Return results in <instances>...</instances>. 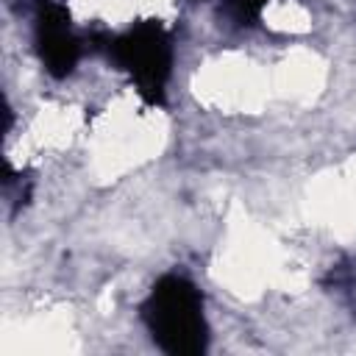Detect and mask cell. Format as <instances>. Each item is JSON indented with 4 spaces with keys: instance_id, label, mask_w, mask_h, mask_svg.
<instances>
[{
    "instance_id": "obj_4",
    "label": "cell",
    "mask_w": 356,
    "mask_h": 356,
    "mask_svg": "<svg viewBox=\"0 0 356 356\" xmlns=\"http://www.w3.org/2000/svg\"><path fill=\"white\" fill-rule=\"evenodd\" d=\"M270 3L273 0H222V8L236 28H256Z\"/></svg>"
},
{
    "instance_id": "obj_1",
    "label": "cell",
    "mask_w": 356,
    "mask_h": 356,
    "mask_svg": "<svg viewBox=\"0 0 356 356\" xmlns=\"http://www.w3.org/2000/svg\"><path fill=\"white\" fill-rule=\"evenodd\" d=\"M153 345L170 356H200L209 348L203 292L181 273L161 275L139 306Z\"/></svg>"
},
{
    "instance_id": "obj_2",
    "label": "cell",
    "mask_w": 356,
    "mask_h": 356,
    "mask_svg": "<svg viewBox=\"0 0 356 356\" xmlns=\"http://www.w3.org/2000/svg\"><path fill=\"white\" fill-rule=\"evenodd\" d=\"M106 58L128 75L136 95L147 106H164L167 86L172 78V33L159 19H145L122 33L103 36L95 44Z\"/></svg>"
},
{
    "instance_id": "obj_3",
    "label": "cell",
    "mask_w": 356,
    "mask_h": 356,
    "mask_svg": "<svg viewBox=\"0 0 356 356\" xmlns=\"http://www.w3.org/2000/svg\"><path fill=\"white\" fill-rule=\"evenodd\" d=\"M33 50L39 56L42 70L64 81L75 72L83 44L72 28L70 11L56 0H36L33 6Z\"/></svg>"
}]
</instances>
